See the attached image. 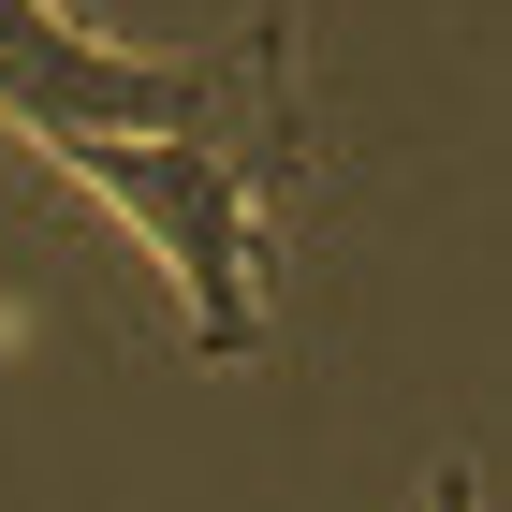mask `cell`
<instances>
[{"label":"cell","mask_w":512,"mask_h":512,"mask_svg":"<svg viewBox=\"0 0 512 512\" xmlns=\"http://www.w3.org/2000/svg\"><path fill=\"white\" fill-rule=\"evenodd\" d=\"M264 74H293V15L235 44H191V59H147V44H88L74 15L44 0H0V118L44 132V147H88V132H191L220 103H249Z\"/></svg>","instance_id":"2"},{"label":"cell","mask_w":512,"mask_h":512,"mask_svg":"<svg viewBox=\"0 0 512 512\" xmlns=\"http://www.w3.org/2000/svg\"><path fill=\"white\" fill-rule=\"evenodd\" d=\"M425 512H483V483H469V469H439V483H425Z\"/></svg>","instance_id":"3"},{"label":"cell","mask_w":512,"mask_h":512,"mask_svg":"<svg viewBox=\"0 0 512 512\" xmlns=\"http://www.w3.org/2000/svg\"><path fill=\"white\" fill-rule=\"evenodd\" d=\"M293 147H308L293 132V74H264L249 103H220L191 132H88V147H44V161L161 249L176 308H191V352L235 366V352H264V220L293 191Z\"/></svg>","instance_id":"1"}]
</instances>
